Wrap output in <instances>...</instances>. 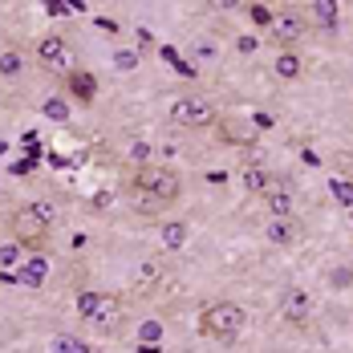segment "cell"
<instances>
[{
  "label": "cell",
  "mask_w": 353,
  "mask_h": 353,
  "mask_svg": "<svg viewBox=\"0 0 353 353\" xmlns=\"http://www.w3.org/2000/svg\"><path fill=\"white\" fill-rule=\"evenodd\" d=\"M8 228H12V240L25 252H45L49 232H53V203H21L8 215Z\"/></svg>",
  "instance_id": "obj_1"
},
{
  "label": "cell",
  "mask_w": 353,
  "mask_h": 353,
  "mask_svg": "<svg viewBox=\"0 0 353 353\" xmlns=\"http://www.w3.org/2000/svg\"><path fill=\"white\" fill-rule=\"evenodd\" d=\"M77 317L85 325H94V329H102V333H114L126 317V305L114 292H81L77 296Z\"/></svg>",
  "instance_id": "obj_2"
},
{
  "label": "cell",
  "mask_w": 353,
  "mask_h": 353,
  "mask_svg": "<svg viewBox=\"0 0 353 353\" xmlns=\"http://www.w3.org/2000/svg\"><path fill=\"white\" fill-rule=\"evenodd\" d=\"M248 325V313L236 305V301H215L203 309V317H199V329L215 337V341H236L240 333H244Z\"/></svg>",
  "instance_id": "obj_3"
},
{
  "label": "cell",
  "mask_w": 353,
  "mask_h": 353,
  "mask_svg": "<svg viewBox=\"0 0 353 353\" xmlns=\"http://www.w3.org/2000/svg\"><path fill=\"white\" fill-rule=\"evenodd\" d=\"M134 195H150V199H159V203L167 208V203H175L179 195H183V179H179L171 167L146 163V167L134 171Z\"/></svg>",
  "instance_id": "obj_4"
},
{
  "label": "cell",
  "mask_w": 353,
  "mask_h": 353,
  "mask_svg": "<svg viewBox=\"0 0 353 353\" xmlns=\"http://www.w3.org/2000/svg\"><path fill=\"white\" fill-rule=\"evenodd\" d=\"M215 118H219V110H215V102L203 98V94H183V98L171 102V122H175V126L203 130V126H212Z\"/></svg>",
  "instance_id": "obj_5"
},
{
  "label": "cell",
  "mask_w": 353,
  "mask_h": 353,
  "mask_svg": "<svg viewBox=\"0 0 353 353\" xmlns=\"http://www.w3.org/2000/svg\"><path fill=\"white\" fill-rule=\"evenodd\" d=\"M37 61L45 65L49 73H73V49L70 41H61V37H41L33 45Z\"/></svg>",
  "instance_id": "obj_6"
},
{
  "label": "cell",
  "mask_w": 353,
  "mask_h": 353,
  "mask_svg": "<svg viewBox=\"0 0 353 353\" xmlns=\"http://www.w3.org/2000/svg\"><path fill=\"white\" fill-rule=\"evenodd\" d=\"M264 240L272 248H296L305 240V228H301L296 215H292V219H268V223H264Z\"/></svg>",
  "instance_id": "obj_7"
},
{
  "label": "cell",
  "mask_w": 353,
  "mask_h": 353,
  "mask_svg": "<svg viewBox=\"0 0 353 353\" xmlns=\"http://www.w3.org/2000/svg\"><path fill=\"white\" fill-rule=\"evenodd\" d=\"M281 313H284V321H292V325H305V321L313 317V296H309L305 288H284Z\"/></svg>",
  "instance_id": "obj_8"
},
{
  "label": "cell",
  "mask_w": 353,
  "mask_h": 353,
  "mask_svg": "<svg viewBox=\"0 0 353 353\" xmlns=\"http://www.w3.org/2000/svg\"><path fill=\"white\" fill-rule=\"evenodd\" d=\"M305 33V17L301 12H276V21H272V41L281 45V49H292L296 41Z\"/></svg>",
  "instance_id": "obj_9"
},
{
  "label": "cell",
  "mask_w": 353,
  "mask_h": 353,
  "mask_svg": "<svg viewBox=\"0 0 353 353\" xmlns=\"http://www.w3.org/2000/svg\"><path fill=\"white\" fill-rule=\"evenodd\" d=\"M45 281H49V260H45V252H29L25 264L17 268V284H25V288H41Z\"/></svg>",
  "instance_id": "obj_10"
},
{
  "label": "cell",
  "mask_w": 353,
  "mask_h": 353,
  "mask_svg": "<svg viewBox=\"0 0 353 353\" xmlns=\"http://www.w3.org/2000/svg\"><path fill=\"white\" fill-rule=\"evenodd\" d=\"M264 208H268V219H292V191L284 179H276V187L264 195Z\"/></svg>",
  "instance_id": "obj_11"
},
{
  "label": "cell",
  "mask_w": 353,
  "mask_h": 353,
  "mask_svg": "<svg viewBox=\"0 0 353 353\" xmlns=\"http://www.w3.org/2000/svg\"><path fill=\"white\" fill-rule=\"evenodd\" d=\"M25 70H29V53L17 49V45H4L0 49V77L17 81V77H25Z\"/></svg>",
  "instance_id": "obj_12"
},
{
  "label": "cell",
  "mask_w": 353,
  "mask_h": 353,
  "mask_svg": "<svg viewBox=\"0 0 353 353\" xmlns=\"http://www.w3.org/2000/svg\"><path fill=\"white\" fill-rule=\"evenodd\" d=\"M272 70H276V77H284V81H296V77L305 73V61H301V53H296V49H281Z\"/></svg>",
  "instance_id": "obj_13"
},
{
  "label": "cell",
  "mask_w": 353,
  "mask_h": 353,
  "mask_svg": "<svg viewBox=\"0 0 353 353\" xmlns=\"http://www.w3.org/2000/svg\"><path fill=\"white\" fill-rule=\"evenodd\" d=\"M309 12H313V21L321 29H337V21H341V4L337 0H313Z\"/></svg>",
  "instance_id": "obj_14"
},
{
  "label": "cell",
  "mask_w": 353,
  "mask_h": 353,
  "mask_svg": "<svg viewBox=\"0 0 353 353\" xmlns=\"http://www.w3.org/2000/svg\"><path fill=\"white\" fill-rule=\"evenodd\" d=\"M223 139L232 146H248V142H256V126L240 122V118H223Z\"/></svg>",
  "instance_id": "obj_15"
},
{
  "label": "cell",
  "mask_w": 353,
  "mask_h": 353,
  "mask_svg": "<svg viewBox=\"0 0 353 353\" xmlns=\"http://www.w3.org/2000/svg\"><path fill=\"white\" fill-rule=\"evenodd\" d=\"M187 236H191V228L183 219H171V223L159 228V240H163V248H171V252H179V248L187 244Z\"/></svg>",
  "instance_id": "obj_16"
},
{
  "label": "cell",
  "mask_w": 353,
  "mask_h": 353,
  "mask_svg": "<svg viewBox=\"0 0 353 353\" xmlns=\"http://www.w3.org/2000/svg\"><path fill=\"white\" fill-rule=\"evenodd\" d=\"M244 187L252 195H268L272 187H276V175L272 171H260V167H248L244 171Z\"/></svg>",
  "instance_id": "obj_17"
},
{
  "label": "cell",
  "mask_w": 353,
  "mask_h": 353,
  "mask_svg": "<svg viewBox=\"0 0 353 353\" xmlns=\"http://www.w3.org/2000/svg\"><path fill=\"white\" fill-rule=\"evenodd\" d=\"M21 264H25V248L17 244V240H4V244H0V268H4V272H17Z\"/></svg>",
  "instance_id": "obj_18"
},
{
  "label": "cell",
  "mask_w": 353,
  "mask_h": 353,
  "mask_svg": "<svg viewBox=\"0 0 353 353\" xmlns=\"http://www.w3.org/2000/svg\"><path fill=\"white\" fill-rule=\"evenodd\" d=\"M70 85H73V94H77L81 102H90V98L98 94V81H94L90 73H81V70H73V73H70Z\"/></svg>",
  "instance_id": "obj_19"
},
{
  "label": "cell",
  "mask_w": 353,
  "mask_h": 353,
  "mask_svg": "<svg viewBox=\"0 0 353 353\" xmlns=\"http://www.w3.org/2000/svg\"><path fill=\"white\" fill-rule=\"evenodd\" d=\"M248 21H252L256 29H272L276 8H272V4H248Z\"/></svg>",
  "instance_id": "obj_20"
},
{
  "label": "cell",
  "mask_w": 353,
  "mask_h": 353,
  "mask_svg": "<svg viewBox=\"0 0 353 353\" xmlns=\"http://www.w3.org/2000/svg\"><path fill=\"white\" fill-rule=\"evenodd\" d=\"M329 191L337 195V203H341V208H350V212H353V183H345V179H329Z\"/></svg>",
  "instance_id": "obj_21"
},
{
  "label": "cell",
  "mask_w": 353,
  "mask_h": 353,
  "mask_svg": "<svg viewBox=\"0 0 353 353\" xmlns=\"http://www.w3.org/2000/svg\"><path fill=\"white\" fill-rule=\"evenodd\" d=\"M159 281H163V272H159L154 264H142V268H139V276H134V284H139L142 292H146L150 284H159Z\"/></svg>",
  "instance_id": "obj_22"
},
{
  "label": "cell",
  "mask_w": 353,
  "mask_h": 353,
  "mask_svg": "<svg viewBox=\"0 0 353 353\" xmlns=\"http://www.w3.org/2000/svg\"><path fill=\"white\" fill-rule=\"evenodd\" d=\"M81 345H85L81 337H73V333H61V337L53 341V353H81Z\"/></svg>",
  "instance_id": "obj_23"
},
{
  "label": "cell",
  "mask_w": 353,
  "mask_h": 353,
  "mask_svg": "<svg viewBox=\"0 0 353 353\" xmlns=\"http://www.w3.org/2000/svg\"><path fill=\"white\" fill-rule=\"evenodd\" d=\"M139 341H146V345H159V341H163V325H159V321H146V325L139 329Z\"/></svg>",
  "instance_id": "obj_24"
},
{
  "label": "cell",
  "mask_w": 353,
  "mask_h": 353,
  "mask_svg": "<svg viewBox=\"0 0 353 353\" xmlns=\"http://www.w3.org/2000/svg\"><path fill=\"white\" fill-rule=\"evenodd\" d=\"M45 114H49L53 122H65V118H70V106H65L61 98H49V102H45Z\"/></svg>",
  "instance_id": "obj_25"
},
{
  "label": "cell",
  "mask_w": 353,
  "mask_h": 353,
  "mask_svg": "<svg viewBox=\"0 0 353 353\" xmlns=\"http://www.w3.org/2000/svg\"><path fill=\"white\" fill-rule=\"evenodd\" d=\"M130 159L146 167V159H150V146H146V142H134V146H130Z\"/></svg>",
  "instance_id": "obj_26"
},
{
  "label": "cell",
  "mask_w": 353,
  "mask_h": 353,
  "mask_svg": "<svg viewBox=\"0 0 353 353\" xmlns=\"http://www.w3.org/2000/svg\"><path fill=\"white\" fill-rule=\"evenodd\" d=\"M252 126L268 130V126H276V118H272V114H264V110H256V114H252Z\"/></svg>",
  "instance_id": "obj_27"
},
{
  "label": "cell",
  "mask_w": 353,
  "mask_h": 353,
  "mask_svg": "<svg viewBox=\"0 0 353 353\" xmlns=\"http://www.w3.org/2000/svg\"><path fill=\"white\" fill-rule=\"evenodd\" d=\"M236 49H240V53H256V49H260V41H256V37H240V41H236Z\"/></svg>",
  "instance_id": "obj_28"
},
{
  "label": "cell",
  "mask_w": 353,
  "mask_h": 353,
  "mask_svg": "<svg viewBox=\"0 0 353 353\" xmlns=\"http://www.w3.org/2000/svg\"><path fill=\"white\" fill-rule=\"evenodd\" d=\"M118 65H122V70H134V65H139V57H134V53H118Z\"/></svg>",
  "instance_id": "obj_29"
},
{
  "label": "cell",
  "mask_w": 353,
  "mask_h": 353,
  "mask_svg": "<svg viewBox=\"0 0 353 353\" xmlns=\"http://www.w3.org/2000/svg\"><path fill=\"white\" fill-rule=\"evenodd\" d=\"M139 353H159V345H146V341H139Z\"/></svg>",
  "instance_id": "obj_30"
},
{
  "label": "cell",
  "mask_w": 353,
  "mask_h": 353,
  "mask_svg": "<svg viewBox=\"0 0 353 353\" xmlns=\"http://www.w3.org/2000/svg\"><path fill=\"white\" fill-rule=\"evenodd\" d=\"M81 353H102V350H90V345H81Z\"/></svg>",
  "instance_id": "obj_31"
}]
</instances>
